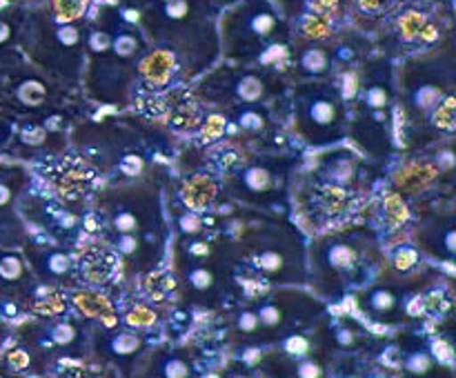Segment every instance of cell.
I'll return each instance as SVG.
<instances>
[{
    "label": "cell",
    "instance_id": "cell-12",
    "mask_svg": "<svg viewBox=\"0 0 456 378\" xmlns=\"http://www.w3.org/2000/svg\"><path fill=\"white\" fill-rule=\"evenodd\" d=\"M142 378H194L191 363L183 351H159Z\"/></svg>",
    "mask_w": 456,
    "mask_h": 378
},
{
    "label": "cell",
    "instance_id": "cell-14",
    "mask_svg": "<svg viewBox=\"0 0 456 378\" xmlns=\"http://www.w3.org/2000/svg\"><path fill=\"white\" fill-rule=\"evenodd\" d=\"M401 305V296L392 287H372L363 296V310L377 318L395 314Z\"/></svg>",
    "mask_w": 456,
    "mask_h": 378
},
{
    "label": "cell",
    "instance_id": "cell-4",
    "mask_svg": "<svg viewBox=\"0 0 456 378\" xmlns=\"http://www.w3.org/2000/svg\"><path fill=\"white\" fill-rule=\"evenodd\" d=\"M452 74L445 71L439 62H423L417 71L405 76V89H408V105L412 114L423 116L436 111V107L448 96V84Z\"/></svg>",
    "mask_w": 456,
    "mask_h": 378
},
{
    "label": "cell",
    "instance_id": "cell-21",
    "mask_svg": "<svg viewBox=\"0 0 456 378\" xmlns=\"http://www.w3.org/2000/svg\"><path fill=\"white\" fill-rule=\"evenodd\" d=\"M236 125L245 132H263L265 129V114L261 109H240L236 116Z\"/></svg>",
    "mask_w": 456,
    "mask_h": 378
},
{
    "label": "cell",
    "instance_id": "cell-20",
    "mask_svg": "<svg viewBox=\"0 0 456 378\" xmlns=\"http://www.w3.org/2000/svg\"><path fill=\"white\" fill-rule=\"evenodd\" d=\"M403 367L408 369L410 374H414V376H423V374H428L435 367V358H432L430 351L417 347V350H412L410 354H405Z\"/></svg>",
    "mask_w": 456,
    "mask_h": 378
},
{
    "label": "cell",
    "instance_id": "cell-18",
    "mask_svg": "<svg viewBox=\"0 0 456 378\" xmlns=\"http://www.w3.org/2000/svg\"><path fill=\"white\" fill-rule=\"evenodd\" d=\"M92 0H52V13L61 22H80L87 16V9Z\"/></svg>",
    "mask_w": 456,
    "mask_h": 378
},
{
    "label": "cell",
    "instance_id": "cell-15",
    "mask_svg": "<svg viewBox=\"0 0 456 378\" xmlns=\"http://www.w3.org/2000/svg\"><path fill=\"white\" fill-rule=\"evenodd\" d=\"M183 276H185L187 287L191 289L194 296L205 298L216 289V274H214V269L208 265H200L199 261H190V265H185V269H183Z\"/></svg>",
    "mask_w": 456,
    "mask_h": 378
},
{
    "label": "cell",
    "instance_id": "cell-16",
    "mask_svg": "<svg viewBox=\"0 0 456 378\" xmlns=\"http://www.w3.org/2000/svg\"><path fill=\"white\" fill-rule=\"evenodd\" d=\"M332 60L334 53H330L328 49H323L321 44H310V47H305L298 53V67H301L303 74L307 76L328 74L330 67H332Z\"/></svg>",
    "mask_w": 456,
    "mask_h": 378
},
{
    "label": "cell",
    "instance_id": "cell-22",
    "mask_svg": "<svg viewBox=\"0 0 456 378\" xmlns=\"http://www.w3.org/2000/svg\"><path fill=\"white\" fill-rule=\"evenodd\" d=\"M419 262V252L417 249H412V247H401L399 252L395 253V267L399 271H408V269H412L414 265H417Z\"/></svg>",
    "mask_w": 456,
    "mask_h": 378
},
{
    "label": "cell",
    "instance_id": "cell-17",
    "mask_svg": "<svg viewBox=\"0 0 456 378\" xmlns=\"http://www.w3.org/2000/svg\"><path fill=\"white\" fill-rule=\"evenodd\" d=\"M426 245L435 256L445 258V261H452L454 256V227L452 222H445V225L432 227L426 234Z\"/></svg>",
    "mask_w": 456,
    "mask_h": 378
},
{
    "label": "cell",
    "instance_id": "cell-6",
    "mask_svg": "<svg viewBox=\"0 0 456 378\" xmlns=\"http://www.w3.org/2000/svg\"><path fill=\"white\" fill-rule=\"evenodd\" d=\"M80 338H83V332L71 320L49 323L34 329V342L43 351H65V354H71L74 350H78Z\"/></svg>",
    "mask_w": 456,
    "mask_h": 378
},
{
    "label": "cell",
    "instance_id": "cell-9",
    "mask_svg": "<svg viewBox=\"0 0 456 378\" xmlns=\"http://www.w3.org/2000/svg\"><path fill=\"white\" fill-rule=\"evenodd\" d=\"M94 178H96V169L92 165L80 158H67L58 165L56 185L61 187L65 198L74 200L76 196H80L92 185Z\"/></svg>",
    "mask_w": 456,
    "mask_h": 378
},
{
    "label": "cell",
    "instance_id": "cell-24",
    "mask_svg": "<svg viewBox=\"0 0 456 378\" xmlns=\"http://www.w3.org/2000/svg\"><path fill=\"white\" fill-rule=\"evenodd\" d=\"M13 194H16V189H13L12 181L9 178H0V207H7L13 200Z\"/></svg>",
    "mask_w": 456,
    "mask_h": 378
},
{
    "label": "cell",
    "instance_id": "cell-13",
    "mask_svg": "<svg viewBox=\"0 0 456 378\" xmlns=\"http://www.w3.org/2000/svg\"><path fill=\"white\" fill-rule=\"evenodd\" d=\"M216 191L218 187L212 178L203 176V173H196V176H191L183 185L181 196L187 207L194 209V212H200V209H208L212 205V200L216 198Z\"/></svg>",
    "mask_w": 456,
    "mask_h": 378
},
{
    "label": "cell",
    "instance_id": "cell-3",
    "mask_svg": "<svg viewBox=\"0 0 456 378\" xmlns=\"http://www.w3.org/2000/svg\"><path fill=\"white\" fill-rule=\"evenodd\" d=\"M297 107L298 127L312 142H328L341 136L343 98L334 84H305L298 89Z\"/></svg>",
    "mask_w": 456,
    "mask_h": 378
},
{
    "label": "cell",
    "instance_id": "cell-19",
    "mask_svg": "<svg viewBox=\"0 0 456 378\" xmlns=\"http://www.w3.org/2000/svg\"><path fill=\"white\" fill-rule=\"evenodd\" d=\"M16 98L27 107H38L47 101V84L36 76H27L16 87Z\"/></svg>",
    "mask_w": 456,
    "mask_h": 378
},
{
    "label": "cell",
    "instance_id": "cell-23",
    "mask_svg": "<svg viewBox=\"0 0 456 378\" xmlns=\"http://www.w3.org/2000/svg\"><path fill=\"white\" fill-rule=\"evenodd\" d=\"M312 4H314V0H279L276 9L288 13V16H298L305 7L312 9Z\"/></svg>",
    "mask_w": 456,
    "mask_h": 378
},
{
    "label": "cell",
    "instance_id": "cell-11",
    "mask_svg": "<svg viewBox=\"0 0 456 378\" xmlns=\"http://www.w3.org/2000/svg\"><path fill=\"white\" fill-rule=\"evenodd\" d=\"M279 178V167L256 163L240 169V173L236 176V185H239L240 194L252 196V198H261V196H267L272 189H276Z\"/></svg>",
    "mask_w": 456,
    "mask_h": 378
},
{
    "label": "cell",
    "instance_id": "cell-1",
    "mask_svg": "<svg viewBox=\"0 0 456 378\" xmlns=\"http://www.w3.org/2000/svg\"><path fill=\"white\" fill-rule=\"evenodd\" d=\"M285 34L288 27L270 0H239L223 16L225 44L236 58H256L263 65L283 60Z\"/></svg>",
    "mask_w": 456,
    "mask_h": 378
},
{
    "label": "cell",
    "instance_id": "cell-8",
    "mask_svg": "<svg viewBox=\"0 0 456 378\" xmlns=\"http://www.w3.org/2000/svg\"><path fill=\"white\" fill-rule=\"evenodd\" d=\"M96 347L98 354L105 356L107 360L127 365L141 354L142 347H145V341L134 332H110L105 336L96 338Z\"/></svg>",
    "mask_w": 456,
    "mask_h": 378
},
{
    "label": "cell",
    "instance_id": "cell-2",
    "mask_svg": "<svg viewBox=\"0 0 456 378\" xmlns=\"http://www.w3.org/2000/svg\"><path fill=\"white\" fill-rule=\"evenodd\" d=\"M34 53L45 65L56 67L62 74L71 76L80 69L85 60V34L87 29L78 22H61L52 13H43L36 20Z\"/></svg>",
    "mask_w": 456,
    "mask_h": 378
},
{
    "label": "cell",
    "instance_id": "cell-10",
    "mask_svg": "<svg viewBox=\"0 0 456 378\" xmlns=\"http://www.w3.org/2000/svg\"><path fill=\"white\" fill-rule=\"evenodd\" d=\"M31 262H34V269L38 271L45 283H65L71 271H74V262H71L69 253L62 252V249H38V252L31 253Z\"/></svg>",
    "mask_w": 456,
    "mask_h": 378
},
{
    "label": "cell",
    "instance_id": "cell-26",
    "mask_svg": "<svg viewBox=\"0 0 456 378\" xmlns=\"http://www.w3.org/2000/svg\"><path fill=\"white\" fill-rule=\"evenodd\" d=\"M0 378H7V376H3V374H0Z\"/></svg>",
    "mask_w": 456,
    "mask_h": 378
},
{
    "label": "cell",
    "instance_id": "cell-5",
    "mask_svg": "<svg viewBox=\"0 0 456 378\" xmlns=\"http://www.w3.org/2000/svg\"><path fill=\"white\" fill-rule=\"evenodd\" d=\"M316 269L325 283L350 285L361 278V252L352 240L330 238L314 253Z\"/></svg>",
    "mask_w": 456,
    "mask_h": 378
},
{
    "label": "cell",
    "instance_id": "cell-25",
    "mask_svg": "<svg viewBox=\"0 0 456 378\" xmlns=\"http://www.w3.org/2000/svg\"><path fill=\"white\" fill-rule=\"evenodd\" d=\"M65 378H92V376H87V374H69V376Z\"/></svg>",
    "mask_w": 456,
    "mask_h": 378
},
{
    "label": "cell",
    "instance_id": "cell-7",
    "mask_svg": "<svg viewBox=\"0 0 456 378\" xmlns=\"http://www.w3.org/2000/svg\"><path fill=\"white\" fill-rule=\"evenodd\" d=\"M221 80H225V92L232 101L240 102V105H254V102L263 101L267 93V83L261 74H254V71H227L221 76ZM218 89V92H223Z\"/></svg>",
    "mask_w": 456,
    "mask_h": 378
}]
</instances>
